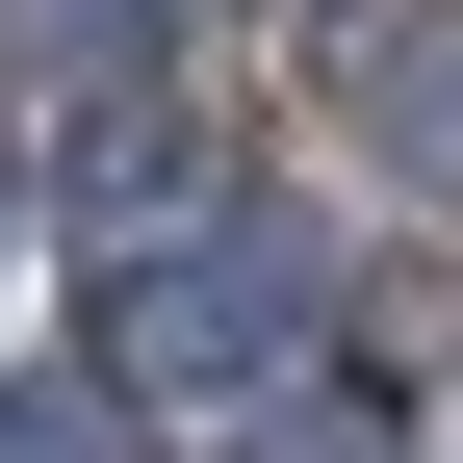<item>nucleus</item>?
I'll return each mask as SVG.
<instances>
[{"label":"nucleus","instance_id":"1","mask_svg":"<svg viewBox=\"0 0 463 463\" xmlns=\"http://www.w3.org/2000/svg\"><path fill=\"white\" fill-rule=\"evenodd\" d=\"M103 335H129L155 412H232V386H309V361H335V258H309L283 206H206L181 258H129V309H103Z\"/></svg>","mask_w":463,"mask_h":463},{"label":"nucleus","instance_id":"2","mask_svg":"<svg viewBox=\"0 0 463 463\" xmlns=\"http://www.w3.org/2000/svg\"><path fill=\"white\" fill-rule=\"evenodd\" d=\"M463 26H335V129H361L386 103V155H412V181H463V78H438Z\"/></svg>","mask_w":463,"mask_h":463},{"label":"nucleus","instance_id":"3","mask_svg":"<svg viewBox=\"0 0 463 463\" xmlns=\"http://www.w3.org/2000/svg\"><path fill=\"white\" fill-rule=\"evenodd\" d=\"M0 463H129V412L103 386H0Z\"/></svg>","mask_w":463,"mask_h":463},{"label":"nucleus","instance_id":"4","mask_svg":"<svg viewBox=\"0 0 463 463\" xmlns=\"http://www.w3.org/2000/svg\"><path fill=\"white\" fill-rule=\"evenodd\" d=\"M0 283H26V155H0Z\"/></svg>","mask_w":463,"mask_h":463}]
</instances>
